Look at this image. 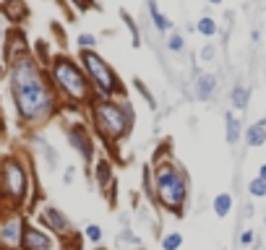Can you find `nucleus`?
I'll use <instances>...</instances> for the list:
<instances>
[{
  "label": "nucleus",
  "instance_id": "obj_17",
  "mask_svg": "<svg viewBox=\"0 0 266 250\" xmlns=\"http://www.w3.org/2000/svg\"><path fill=\"white\" fill-rule=\"evenodd\" d=\"M230 99H232V107L235 109H246V104H248V89L246 86H235L232 94H230Z\"/></svg>",
  "mask_w": 266,
  "mask_h": 250
},
{
  "label": "nucleus",
  "instance_id": "obj_5",
  "mask_svg": "<svg viewBox=\"0 0 266 250\" xmlns=\"http://www.w3.org/2000/svg\"><path fill=\"white\" fill-rule=\"evenodd\" d=\"M81 63H84L86 73H89V81H92L94 92L99 97H113V94L120 92V84H118L115 71L110 68V63L99 52H94V50H81Z\"/></svg>",
  "mask_w": 266,
  "mask_h": 250
},
{
  "label": "nucleus",
  "instance_id": "obj_24",
  "mask_svg": "<svg viewBox=\"0 0 266 250\" xmlns=\"http://www.w3.org/2000/svg\"><path fill=\"white\" fill-rule=\"evenodd\" d=\"M76 44H78L81 50H92L94 44H97V37H94V34H78Z\"/></svg>",
  "mask_w": 266,
  "mask_h": 250
},
{
  "label": "nucleus",
  "instance_id": "obj_19",
  "mask_svg": "<svg viewBox=\"0 0 266 250\" xmlns=\"http://www.w3.org/2000/svg\"><path fill=\"white\" fill-rule=\"evenodd\" d=\"M120 16H123V21H125V26L130 29V37H133V47H141V34H139V26H136V21L130 18V13H128V11H120Z\"/></svg>",
  "mask_w": 266,
  "mask_h": 250
},
{
  "label": "nucleus",
  "instance_id": "obj_27",
  "mask_svg": "<svg viewBox=\"0 0 266 250\" xmlns=\"http://www.w3.org/2000/svg\"><path fill=\"white\" fill-rule=\"evenodd\" d=\"M251 242H253V232H251V230H246V232L240 235V245H251Z\"/></svg>",
  "mask_w": 266,
  "mask_h": 250
},
{
  "label": "nucleus",
  "instance_id": "obj_26",
  "mask_svg": "<svg viewBox=\"0 0 266 250\" xmlns=\"http://www.w3.org/2000/svg\"><path fill=\"white\" fill-rule=\"evenodd\" d=\"M136 89H139V94H144V97H146V102H149V104L154 107V97L149 94V89H146V86H144L141 81H136Z\"/></svg>",
  "mask_w": 266,
  "mask_h": 250
},
{
  "label": "nucleus",
  "instance_id": "obj_9",
  "mask_svg": "<svg viewBox=\"0 0 266 250\" xmlns=\"http://www.w3.org/2000/svg\"><path fill=\"white\" fill-rule=\"evenodd\" d=\"M68 138H71L73 149H76V151H81V156H84V159H92V154H94V144H92V138L86 135V130H84L81 125L68 128Z\"/></svg>",
  "mask_w": 266,
  "mask_h": 250
},
{
  "label": "nucleus",
  "instance_id": "obj_25",
  "mask_svg": "<svg viewBox=\"0 0 266 250\" xmlns=\"http://www.w3.org/2000/svg\"><path fill=\"white\" fill-rule=\"evenodd\" d=\"M217 58V47H214V44H206V47H201V60L204 63H211Z\"/></svg>",
  "mask_w": 266,
  "mask_h": 250
},
{
  "label": "nucleus",
  "instance_id": "obj_29",
  "mask_svg": "<svg viewBox=\"0 0 266 250\" xmlns=\"http://www.w3.org/2000/svg\"><path fill=\"white\" fill-rule=\"evenodd\" d=\"M258 177H261V180H266V164H263V167L258 170Z\"/></svg>",
  "mask_w": 266,
  "mask_h": 250
},
{
  "label": "nucleus",
  "instance_id": "obj_12",
  "mask_svg": "<svg viewBox=\"0 0 266 250\" xmlns=\"http://www.w3.org/2000/svg\"><path fill=\"white\" fill-rule=\"evenodd\" d=\"M196 92H198V97H201V99H211L214 92H217V78L211 73H201V76L196 78Z\"/></svg>",
  "mask_w": 266,
  "mask_h": 250
},
{
  "label": "nucleus",
  "instance_id": "obj_4",
  "mask_svg": "<svg viewBox=\"0 0 266 250\" xmlns=\"http://www.w3.org/2000/svg\"><path fill=\"white\" fill-rule=\"evenodd\" d=\"M52 81L60 92L73 102H92V81L84 76V71L71 58H55L52 60Z\"/></svg>",
  "mask_w": 266,
  "mask_h": 250
},
{
  "label": "nucleus",
  "instance_id": "obj_2",
  "mask_svg": "<svg viewBox=\"0 0 266 250\" xmlns=\"http://www.w3.org/2000/svg\"><path fill=\"white\" fill-rule=\"evenodd\" d=\"M92 120H94V128L97 133L102 135L104 141H120L123 135L130 130V123H133V109L128 102H115V99H99L94 97L92 99Z\"/></svg>",
  "mask_w": 266,
  "mask_h": 250
},
{
  "label": "nucleus",
  "instance_id": "obj_23",
  "mask_svg": "<svg viewBox=\"0 0 266 250\" xmlns=\"http://www.w3.org/2000/svg\"><path fill=\"white\" fill-rule=\"evenodd\" d=\"M86 237H89V242L99 245V242H102V237H104L102 227H99V224H89V227H86Z\"/></svg>",
  "mask_w": 266,
  "mask_h": 250
},
{
  "label": "nucleus",
  "instance_id": "obj_14",
  "mask_svg": "<svg viewBox=\"0 0 266 250\" xmlns=\"http://www.w3.org/2000/svg\"><path fill=\"white\" fill-rule=\"evenodd\" d=\"M230 211H232V196L230 193H219L214 198V214L219 219H225V216H230Z\"/></svg>",
  "mask_w": 266,
  "mask_h": 250
},
{
  "label": "nucleus",
  "instance_id": "obj_31",
  "mask_svg": "<svg viewBox=\"0 0 266 250\" xmlns=\"http://www.w3.org/2000/svg\"><path fill=\"white\" fill-rule=\"evenodd\" d=\"M0 44H3V29H0Z\"/></svg>",
  "mask_w": 266,
  "mask_h": 250
},
{
  "label": "nucleus",
  "instance_id": "obj_15",
  "mask_svg": "<svg viewBox=\"0 0 266 250\" xmlns=\"http://www.w3.org/2000/svg\"><path fill=\"white\" fill-rule=\"evenodd\" d=\"M225 123H227V144H237L240 141V123L235 118V112H225Z\"/></svg>",
  "mask_w": 266,
  "mask_h": 250
},
{
  "label": "nucleus",
  "instance_id": "obj_16",
  "mask_svg": "<svg viewBox=\"0 0 266 250\" xmlns=\"http://www.w3.org/2000/svg\"><path fill=\"white\" fill-rule=\"evenodd\" d=\"M196 29H198V34H204V37H214V34L219 32V26H217V21H214L211 16H204V18H198V24H196Z\"/></svg>",
  "mask_w": 266,
  "mask_h": 250
},
{
  "label": "nucleus",
  "instance_id": "obj_6",
  "mask_svg": "<svg viewBox=\"0 0 266 250\" xmlns=\"http://www.w3.org/2000/svg\"><path fill=\"white\" fill-rule=\"evenodd\" d=\"M3 188L13 198H21L26 193V172L18 162H6V167H3Z\"/></svg>",
  "mask_w": 266,
  "mask_h": 250
},
{
  "label": "nucleus",
  "instance_id": "obj_18",
  "mask_svg": "<svg viewBox=\"0 0 266 250\" xmlns=\"http://www.w3.org/2000/svg\"><path fill=\"white\" fill-rule=\"evenodd\" d=\"M94 175H97V183H99V188H104L107 183H110V177H113V167H110V162H97V170H94Z\"/></svg>",
  "mask_w": 266,
  "mask_h": 250
},
{
  "label": "nucleus",
  "instance_id": "obj_20",
  "mask_svg": "<svg viewBox=\"0 0 266 250\" xmlns=\"http://www.w3.org/2000/svg\"><path fill=\"white\" fill-rule=\"evenodd\" d=\"M183 245V235L180 232H167L162 237V250H180Z\"/></svg>",
  "mask_w": 266,
  "mask_h": 250
},
{
  "label": "nucleus",
  "instance_id": "obj_3",
  "mask_svg": "<svg viewBox=\"0 0 266 250\" xmlns=\"http://www.w3.org/2000/svg\"><path fill=\"white\" fill-rule=\"evenodd\" d=\"M154 190H157V201L172 214H183L185 198H188V177L177 167L162 162L154 172Z\"/></svg>",
  "mask_w": 266,
  "mask_h": 250
},
{
  "label": "nucleus",
  "instance_id": "obj_21",
  "mask_svg": "<svg viewBox=\"0 0 266 250\" xmlns=\"http://www.w3.org/2000/svg\"><path fill=\"white\" fill-rule=\"evenodd\" d=\"M248 193L253 198H266V180H261V177L251 180V183H248Z\"/></svg>",
  "mask_w": 266,
  "mask_h": 250
},
{
  "label": "nucleus",
  "instance_id": "obj_28",
  "mask_svg": "<svg viewBox=\"0 0 266 250\" xmlns=\"http://www.w3.org/2000/svg\"><path fill=\"white\" fill-rule=\"evenodd\" d=\"M73 175H76V170H73V167H71V170H68V172H65V183H71V180H73Z\"/></svg>",
  "mask_w": 266,
  "mask_h": 250
},
{
  "label": "nucleus",
  "instance_id": "obj_7",
  "mask_svg": "<svg viewBox=\"0 0 266 250\" xmlns=\"http://www.w3.org/2000/svg\"><path fill=\"white\" fill-rule=\"evenodd\" d=\"M42 221L47 224L52 232H58V235H63V237L73 235V227H71V221L65 219V214H63V211H58L55 206H47V209L42 211Z\"/></svg>",
  "mask_w": 266,
  "mask_h": 250
},
{
  "label": "nucleus",
  "instance_id": "obj_13",
  "mask_svg": "<svg viewBox=\"0 0 266 250\" xmlns=\"http://www.w3.org/2000/svg\"><path fill=\"white\" fill-rule=\"evenodd\" d=\"M149 13H151L154 26H157L159 32H170V29H172V21H170L165 13H159V8H157V0H149Z\"/></svg>",
  "mask_w": 266,
  "mask_h": 250
},
{
  "label": "nucleus",
  "instance_id": "obj_22",
  "mask_svg": "<svg viewBox=\"0 0 266 250\" xmlns=\"http://www.w3.org/2000/svg\"><path fill=\"white\" fill-rule=\"evenodd\" d=\"M167 50H170V52H183V50H185L183 34H172V37L167 39Z\"/></svg>",
  "mask_w": 266,
  "mask_h": 250
},
{
  "label": "nucleus",
  "instance_id": "obj_8",
  "mask_svg": "<svg viewBox=\"0 0 266 250\" xmlns=\"http://www.w3.org/2000/svg\"><path fill=\"white\" fill-rule=\"evenodd\" d=\"M24 250H52V240L37 227H24V237H21Z\"/></svg>",
  "mask_w": 266,
  "mask_h": 250
},
{
  "label": "nucleus",
  "instance_id": "obj_10",
  "mask_svg": "<svg viewBox=\"0 0 266 250\" xmlns=\"http://www.w3.org/2000/svg\"><path fill=\"white\" fill-rule=\"evenodd\" d=\"M21 237H24V221H21V219H11L3 227V242L8 247H16V245H21Z\"/></svg>",
  "mask_w": 266,
  "mask_h": 250
},
{
  "label": "nucleus",
  "instance_id": "obj_32",
  "mask_svg": "<svg viewBox=\"0 0 266 250\" xmlns=\"http://www.w3.org/2000/svg\"><path fill=\"white\" fill-rule=\"evenodd\" d=\"M73 3H84V0H73Z\"/></svg>",
  "mask_w": 266,
  "mask_h": 250
},
{
  "label": "nucleus",
  "instance_id": "obj_11",
  "mask_svg": "<svg viewBox=\"0 0 266 250\" xmlns=\"http://www.w3.org/2000/svg\"><path fill=\"white\" fill-rule=\"evenodd\" d=\"M246 144L248 146H263L266 144V118H261L258 123H253L246 130Z\"/></svg>",
  "mask_w": 266,
  "mask_h": 250
},
{
  "label": "nucleus",
  "instance_id": "obj_30",
  "mask_svg": "<svg viewBox=\"0 0 266 250\" xmlns=\"http://www.w3.org/2000/svg\"><path fill=\"white\" fill-rule=\"evenodd\" d=\"M209 3H214V6H219V3H222V0H209Z\"/></svg>",
  "mask_w": 266,
  "mask_h": 250
},
{
  "label": "nucleus",
  "instance_id": "obj_1",
  "mask_svg": "<svg viewBox=\"0 0 266 250\" xmlns=\"http://www.w3.org/2000/svg\"><path fill=\"white\" fill-rule=\"evenodd\" d=\"M11 92H13V102H16L18 115L24 120H42V118H47L55 107V97L50 92V86L44 84L39 68L32 58H18L13 63Z\"/></svg>",
  "mask_w": 266,
  "mask_h": 250
}]
</instances>
